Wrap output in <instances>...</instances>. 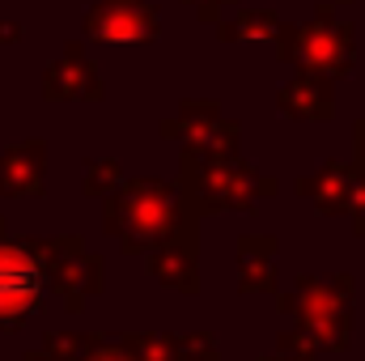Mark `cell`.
Returning a JSON list of instances; mask_svg holds the SVG:
<instances>
[{
  "instance_id": "cell-1",
  "label": "cell",
  "mask_w": 365,
  "mask_h": 361,
  "mask_svg": "<svg viewBox=\"0 0 365 361\" xmlns=\"http://www.w3.org/2000/svg\"><path fill=\"white\" fill-rule=\"evenodd\" d=\"M43 302V272L26 247H0V327H17Z\"/></svg>"
}]
</instances>
